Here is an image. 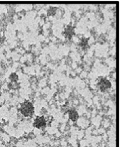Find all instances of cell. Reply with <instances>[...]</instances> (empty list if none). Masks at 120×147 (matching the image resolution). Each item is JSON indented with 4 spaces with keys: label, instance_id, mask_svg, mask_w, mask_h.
Segmentation results:
<instances>
[{
    "label": "cell",
    "instance_id": "3957f363",
    "mask_svg": "<svg viewBox=\"0 0 120 147\" xmlns=\"http://www.w3.org/2000/svg\"><path fill=\"white\" fill-rule=\"evenodd\" d=\"M111 84L107 80H102L100 83V87L102 91H105L111 87Z\"/></svg>",
    "mask_w": 120,
    "mask_h": 147
},
{
    "label": "cell",
    "instance_id": "277c9868",
    "mask_svg": "<svg viewBox=\"0 0 120 147\" xmlns=\"http://www.w3.org/2000/svg\"><path fill=\"white\" fill-rule=\"evenodd\" d=\"M69 117L72 121L75 122L77 121L79 116L76 111L71 110L69 112Z\"/></svg>",
    "mask_w": 120,
    "mask_h": 147
},
{
    "label": "cell",
    "instance_id": "7a4b0ae2",
    "mask_svg": "<svg viewBox=\"0 0 120 147\" xmlns=\"http://www.w3.org/2000/svg\"><path fill=\"white\" fill-rule=\"evenodd\" d=\"M34 126L37 128H44L46 126V121L44 116L37 117L34 120Z\"/></svg>",
    "mask_w": 120,
    "mask_h": 147
},
{
    "label": "cell",
    "instance_id": "6da1fadb",
    "mask_svg": "<svg viewBox=\"0 0 120 147\" xmlns=\"http://www.w3.org/2000/svg\"><path fill=\"white\" fill-rule=\"evenodd\" d=\"M20 110L21 114L25 117H30L34 114V107L32 103L28 101L22 104Z\"/></svg>",
    "mask_w": 120,
    "mask_h": 147
}]
</instances>
